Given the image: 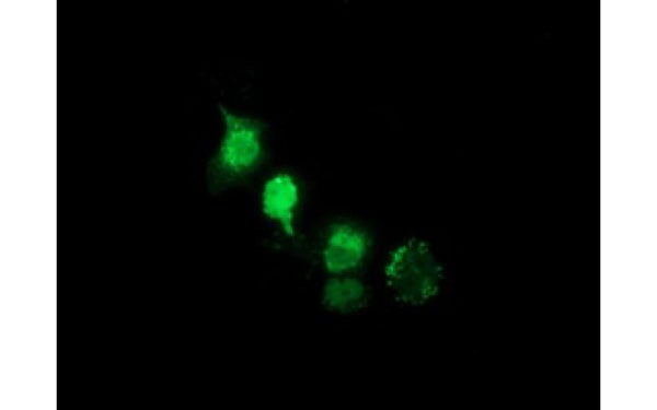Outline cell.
I'll use <instances>...</instances> for the list:
<instances>
[{"label": "cell", "mask_w": 657, "mask_h": 410, "mask_svg": "<svg viewBox=\"0 0 657 410\" xmlns=\"http://www.w3.org/2000/svg\"><path fill=\"white\" fill-rule=\"evenodd\" d=\"M384 278L397 301L418 306L437 295L443 273L428 245L411 238L390 253Z\"/></svg>", "instance_id": "cell-2"}, {"label": "cell", "mask_w": 657, "mask_h": 410, "mask_svg": "<svg viewBox=\"0 0 657 410\" xmlns=\"http://www.w3.org/2000/svg\"><path fill=\"white\" fill-rule=\"evenodd\" d=\"M222 134L207 164V185L221 191L253 175L265 162L266 125L258 118L242 115L218 104Z\"/></svg>", "instance_id": "cell-1"}, {"label": "cell", "mask_w": 657, "mask_h": 410, "mask_svg": "<svg viewBox=\"0 0 657 410\" xmlns=\"http://www.w3.org/2000/svg\"><path fill=\"white\" fill-rule=\"evenodd\" d=\"M369 300L366 284L355 277L335 274L323 285V306L338 314H351L364 308Z\"/></svg>", "instance_id": "cell-5"}, {"label": "cell", "mask_w": 657, "mask_h": 410, "mask_svg": "<svg viewBox=\"0 0 657 410\" xmlns=\"http://www.w3.org/2000/svg\"><path fill=\"white\" fill-rule=\"evenodd\" d=\"M370 248V239L360 226L336 222L327 229L322 246V261L327 272L345 274L359 268Z\"/></svg>", "instance_id": "cell-3"}, {"label": "cell", "mask_w": 657, "mask_h": 410, "mask_svg": "<svg viewBox=\"0 0 657 410\" xmlns=\"http://www.w3.org/2000/svg\"><path fill=\"white\" fill-rule=\"evenodd\" d=\"M300 203V188L296 178L285 172L269 177L261 192L263 214L277 223L288 237L296 236V213Z\"/></svg>", "instance_id": "cell-4"}]
</instances>
